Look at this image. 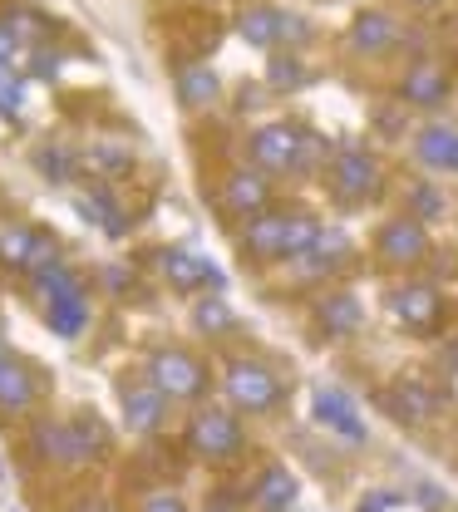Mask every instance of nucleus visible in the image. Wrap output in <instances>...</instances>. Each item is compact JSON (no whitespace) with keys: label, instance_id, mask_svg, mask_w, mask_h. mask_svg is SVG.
Here are the masks:
<instances>
[{"label":"nucleus","instance_id":"c9c22d12","mask_svg":"<svg viewBox=\"0 0 458 512\" xmlns=\"http://www.w3.org/2000/svg\"><path fill=\"white\" fill-rule=\"evenodd\" d=\"M55 69H60V55H50V50H35V74H40V79H50Z\"/></svg>","mask_w":458,"mask_h":512},{"label":"nucleus","instance_id":"6e6552de","mask_svg":"<svg viewBox=\"0 0 458 512\" xmlns=\"http://www.w3.org/2000/svg\"><path fill=\"white\" fill-rule=\"evenodd\" d=\"M399 99L404 104H419V109H439L449 99V69L434 60H414L399 79Z\"/></svg>","mask_w":458,"mask_h":512},{"label":"nucleus","instance_id":"a211bd4d","mask_svg":"<svg viewBox=\"0 0 458 512\" xmlns=\"http://www.w3.org/2000/svg\"><path fill=\"white\" fill-rule=\"evenodd\" d=\"M124 419H129V429H138V434L158 429L163 424V394L153 384H129L124 389Z\"/></svg>","mask_w":458,"mask_h":512},{"label":"nucleus","instance_id":"39448f33","mask_svg":"<svg viewBox=\"0 0 458 512\" xmlns=\"http://www.w3.org/2000/svg\"><path fill=\"white\" fill-rule=\"evenodd\" d=\"M375 247H380V256L394 261V266H414L419 256L429 252V232H424L419 217H390V222L380 227Z\"/></svg>","mask_w":458,"mask_h":512},{"label":"nucleus","instance_id":"5701e85b","mask_svg":"<svg viewBox=\"0 0 458 512\" xmlns=\"http://www.w3.org/2000/svg\"><path fill=\"white\" fill-rule=\"evenodd\" d=\"M257 503H262V512H286L291 503H296V478L281 468V463H271L262 473V483H257Z\"/></svg>","mask_w":458,"mask_h":512},{"label":"nucleus","instance_id":"a878e982","mask_svg":"<svg viewBox=\"0 0 458 512\" xmlns=\"http://www.w3.org/2000/svg\"><path fill=\"white\" fill-rule=\"evenodd\" d=\"M193 325H197V335H222L232 325V306L222 296H202L193 306Z\"/></svg>","mask_w":458,"mask_h":512},{"label":"nucleus","instance_id":"f03ea898","mask_svg":"<svg viewBox=\"0 0 458 512\" xmlns=\"http://www.w3.org/2000/svg\"><path fill=\"white\" fill-rule=\"evenodd\" d=\"M148 384L163 394V399H197L207 389V370L202 360H193L188 350H158L148 360Z\"/></svg>","mask_w":458,"mask_h":512},{"label":"nucleus","instance_id":"7c9ffc66","mask_svg":"<svg viewBox=\"0 0 458 512\" xmlns=\"http://www.w3.org/2000/svg\"><path fill=\"white\" fill-rule=\"evenodd\" d=\"M35 286L45 291V301H55V296H69V291H79V281L65 271V261H50V266H40L35 271Z\"/></svg>","mask_w":458,"mask_h":512},{"label":"nucleus","instance_id":"a19ab883","mask_svg":"<svg viewBox=\"0 0 458 512\" xmlns=\"http://www.w3.org/2000/svg\"><path fill=\"white\" fill-rule=\"evenodd\" d=\"M5 360H10V355H5V345H0V365H5Z\"/></svg>","mask_w":458,"mask_h":512},{"label":"nucleus","instance_id":"dca6fc26","mask_svg":"<svg viewBox=\"0 0 458 512\" xmlns=\"http://www.w3.org/2000/svg\"><path fill=\"white\" fill-rule=\"evenodd\" d=\"M414 153L424 168H454V153H458V128L449 124H429L414 133Z\"/></svg>","mask_w":458,"mask_h":512},{"label":"nucleus","instance_id":"58836bf2","mask_svg":"<svg viewBox=\"0 0 458 512\" xmlns=\"http://www.w3.org/2000/svg\"><path fill=\"white\" fill-rule=\"evenodd\" d=\"M419 498H424V508H444V493H439V488H434V483H419Z\"/></svg>","mask_w":458,"mask_h":512},{"label":"nucleus","instance_id":"1a4fd4ad","mask_svg":"<svg viewBox=\"0 0 458 512\" xmlns=\"http://www.w3.org/2000/svg\"><path fill=\"white\" fill-rule=\"evenodd\" d=\"M242 252L257 256V261H281L286 256V212H257L247 217V232H242Z\"/></svg>","mask_w":458,"mask_h":512},{"label":"nucleus","instance_id":"423d86ee","mask_svg":"<svg viewBox=\"0 0 458 512\" xmlns=\"http://www.w3.org/2000/svg\"><path fill=\"white\" fill-rule=\"evenodd\" d=\"M330 183L340 197H370V192L380 188V163L365 153V148H345V153H335V163H330Z\"/></svg>","mask_w":458,"mask_h":512},{"label":"nucleus","instance_id":"79ce46f5","mask_svg":"<svg viewBox=\"0 0 458 512\" xmlns=\"http://www.w3.org/2000/svg\"><path fill=\"white\" fill-rule=\"evenodd\" d=\"M84 512H104V508H84Z\"/></svg>","mask_w":458,"mask_h":512},{"label":"nucleus","instance_id":"9b49d317","mask_svg":"<svg viewBox=\"0 0 458 512\" xmlns=\"http://www.w3.org/2000/svg\"><path fill=\"white\" fill-rule=\"evenodd\" d=\"M163 276L173 281V291L193 296L202 286H222V271L197 252H163Z\"/></svg>","mask_w":458,"mask_h":512},{"label":"nucleus","instance_id":"9d476101","mask_svg":"<svg viewBox=\"0 0 458 512\" xmlns=\"http://www.w3.org/2000/svg\"><path fill=\"white\" fill-rule=\"evenodd\" d=\"M394 316L409 330H434L444 320V296L434 286H399L394 291Z\"/></svg>","mask_w":458,"mask_h":512},{"label":"nucleus","instance_id":"393cba45","mask_svg":"<svg viewBox=\"0 0 458 512\" xmlns=\"http://www.w3.org/2000/svg\"><path fill=\"white\" fill-rule=\"evenodd\" d=\"M321 237V222L311 212H286V256H306Z\"/></svg>","mask_w":458,"mask_h":512},{"label":"nucleus","instance_id":"473e14b6","mask_svg":"<svg viewBox=\"0 0 458 512\" xmlns=\"http://www.w3.org/2000/svg\"><path fill=\"white\" fill-rule=\"evenodd\" d=\"M0 114H5V119L20 114V84H15V74H10L5 60H0Z\"/></svg>","mask_w":458,"mask_h":512},{"label":"nucleus","instance_id":"cd10ccee","mask_svg":"<svg viewBox=\"0 0 458 512\" xmlns=\"http://www.w3.org/2000/svg\"><path fill=\"white\" fill-rule=\"evenodd\" d=\"M242 35H247L252 45H276V40H281V15H276V10H247V15H242Z\"/></svg>","mask_w":458,"mask_h":512},{"label":"nucleus","instance_id":"4be33fe9","mask_svg":"<svg viewBox=\"0 0 458 512\" xmlns=\"http://www.w3.org/2000/svg\"><path fill=\"white\" fill-rule=\"evenodd\" d=\"M84 325H89V301H84V291H69V296H55V301H50V330H55V335L74 340Z\"/></svg>","mask_w":458,"mask_h":512},{"label":"nucleus","instance_id":"b1692460","mask_svg":"<svg viewBox=\"0 0 458 512\" xmlns=\"http://www.w3.org/2000/svg\"><path fill=\"white\" fill-rule=\"evenodd\" d=\"M84 158H89V168H94V173H104V178H119V173H129L133 168V153L124 148V143H114V138L94 143Z\"/></svg>","mask_w":458,"mask_h":512},{"label":"nucleus","instance_id":"0eeeda50","mask_svg":"<svg viewBox=\"0 0 458 512\" xmlns=\"http://www.w3.org/2000/svg\"><path fill=\"white\" fill-rule=\"evenodd\" d=\"M296 128L291 124H262L252 133V163L262 168V173H291L296 168Z\"/></svg>","mask_w":458,"mask_h":512},{"label":"nucleus","instance_id":"c85d7f7f","mask_svg":"<svg viewBox=\"0 0 458 512\" xmlns=\"http://www.w3.org/2000/svg\"><path fill=\"white\" fill-rule=\"evenodd\" d=\"M5 25H10V35L25 45V40H45V15H35V10H25V5H10L5 10Z\"/></svg>","mask_w":458,"mask_h":512},{"label":"nucleus","instance_id":"72a5a7b5","mask_svg":"<svg viewBox=\"0 0 458 512\" xmlns=\"http://www.w3.org/2000/svg\"><path fill=\"white\" fill-rule=\"evenodd\" d=\"M409 202H414V212H419V217H439V212H444V192L429 188V183H419V188L409 192Z\"/></svg>","mask_w":458,"mask_h":512},{"label":"nucleus","instance_id":"f3484780","mask_svg":"<svg viewBox=\"0 0 458 512\" xmlns=\"http://www.w3.org/2000/svg\"><path fill=\"white\" fill-rule=\"evenodd\" d=\"M35 453H40L45 463H84L74 429H69V424H55V419L35 424Z\"/></svg>","mask_w":458,"mask_h":512},{"label":"nucleus","instance_id":"c756f323","mask_svg":"<svg viewBox=\"0 0 458 512\" xmlns=\"http://www.w3.org/2000/svg\"><path fill=\"white\" fill-rule=\"evenodd\" d=\"M301 79H306V69L296 55H271L266 60V84L271 89H301Z\"/></svg>","mask_w":458,"mask_h":512},{"label":"nucleus","instance_id":"2f4dec72","mask_svg":"<svg viewBox=\"0 0 458 512\" xmlns=\"http://www.w3.org/2000/svg\"><path fill=\"white\" fill-rule=\"evenodd\" d=\"M35 163H40V173H45L50 183H65L69 168H74V158H69L65 148H40V158H35Z\"/></svg>","mask_w":458,"mask_h":512},{"label":"nucleus","instance_id":"f8f14e48","mask_svg":"<svg viewBox=\"0 0 458 512\" xmlns=\"http://www.w3.org/2000/svg\"><path fill=\"white\" fill-rule=\"evenodd\" d=\"M266 202H271V183L262 178V168L257 173L242 168V173H232L222 183V207L237 212V217H257V212H266Z\"/></svg>","mask_w":458,"mask_h":512},{"label":"nucleus","instance_id":"7ed1b4c3","mask_svg":"<svg viewBox=\"0 0 458 512\" xmlns=\"http://www.w3.org/2000/svg\"><path fill=\"white\" fill-rule=\"evenodd\" d=\"M188 444L202 458H237L242 453V424H237V414L202 409L193 424H188Z\"/></svg>","mask_w":458,"mask_h":512},{"label":"nucleus","instance_id":"ddd939ff","mask_svg":"<svg viewBox=\"0 0 458 512\" xmlns=\"http://www.w3.org/2000/svg\"><path fill=\"white\" fill-rule=\"evenodd\" d=\"M390 409H394V419H404V424H424V419L439 414V394L424 380L404 375V380H394V389H390Z\"/></svg>","mask_w":458,"mask_h":512},{"label":"nucleus","instance_id":"6ab92c4d","mask_svg":"<svg viewBox=\"0 0 458 512\" xmlns=\"http://www.w3.org/2000/svg\"><path fill=\"white\" fill-rule=\"evenodd\" d=\"M35 404V380L20 360H5L0 365V414H25Z\"/></svg>","mask_w":458,"mask_h":512},{"label":"nucleus","instance_id":"e433bc0d","mask_svg":"<svg viewBox=\"0 0 458 512\" xmlns=\"http://www.w3.org/2000/svg\"><path fill=\"white\" fill-rule=\"evenodd\" d=\"M15 50H20V40H15V35H10V25L0 20V60L10 64V60H15Z\"/></svg>","mask_w":458,"mask_h":512},{"label":"nucleus","instance_id":"4468645a","mask_svg":"<svg viewBox=\"0 0 458 512\" xmlns=\"http://www.w3.org/2000/svg\"><path fill=\"white\" fill-rule=\"evenodd\" d=\"M311 409H316V419L326 424L330 434H340L345 444H365V424H360V414H355V404H350L345 394H335V389H321Z\"/></svg>","mask_w":458,"mask_h":512},{"label":"nucleus","instance_id":"4c0bfd02","mask_svg":"<svg viewBox=\"0 0 458 512\" xmlns=\"http://www.w3.org/2000/svg\"><path fill=\"white\" fill-rule=\"evenodd\" d=\"M394 503H399L394 493H375V498H365V503H360V512H390Z\"/></svg>","mask_w":458,"mask_h":512},{"label":"nucleus","instance_id":"bb28decb","mask_svg":"<svg viewBox=\"0 0 458 512\" xmlns=\"http://www.w3.org/2000/svg\"><path fill=\"white\" fill-rule=\"evenodd\" d=\"M69 429H74V439H79V453H84V463H89V458H104V448H109V434H104V424H99L94 414H79V419H69Z\"/></svg>","mask_w":458,"mask_h":512},{"label":"nucleus","instance_id":"2eb2a0df","mask_svg":"<svg viewBox=\"0 0 458 512\" xmlns=\"http://www.w3.org/2000/svg\"><path fill=\"white\" fill-rule=\"evenodd\" d=\"M394 40H399V20H394L390 10H365V15L350 25V45H355L360 55H385Z\"/></svg>","mask_w":458,"mask_h":512},{"label":"nucleus","instance_id":"aec40b11","mask_svg":"<svg viewBox=\"0 0 458 512\" xmlns=\"http://www.w3.org/2000/svg\"><path fill=\"white\" fill-rule=\"evenodd\" d=\"M316 320H321L326 335H355L360 320H365V306H360L350 291H340V296H326V301L316 306Z\"/></svg>","mask_w":458,"mask_h":512},{"label":"nucleus","instance_id":"f704fd0d","mask_svg":"<svg viewBox=\"0 0 458 512\" xmlns=\"http://www.w3.org/2000/svg\"><path fill=\"white\" fill-rule=\"evenodd\" d=\"M143 512H188V508H183L173 493H153V498L143 503Z\"/></svg>","mask_w":458,"mask_h":512},{"label":"nucleus","instance_id":"20e7f679","mask_svg":"<svg viewBox=\"0 0 458 512\" xmlns=\"http://www.w3.org/2000/svg\"><path fill=\"white\" fill-rule=\"evenodd\" d=\"M0 261L35 276L40 266H50V261H60V256H55V242L40 237L35 227H5V232H0Z\"/></svg>","mask_w":458,"mask_h":512},{"label":"nucleus","instance_id":"412c9836","mask_svg":"<svg viewBox=\"0 0 458 512\" xmlns=\"http://www.w3.org/2000/svg\"><path fill=\"white\" fill-rule=\"evenodd\" d=\"M173 84H178V99H183L188 109H207V104L222 94V79H217L207 64H183Z\"/></svg>","mask_w":458,"mask_h":512},{"label":"nucleus","instance_id":"f257e3e1","mask_svg":"<svg viewBox=\"0 0 458 512\" xmlns=\"http://www.w3.org/2000/svg\"><path fill=\"white\" fill-rule=\"evenodd\" d=\"M222 384H227V399L237 409H247V414H271L281 404V380L266 370L262 360H232Z\"/></svg>","mask_w":458,"mask_h":512},{"label":"nucleus","instance_id":"37998d69","mask_svg":"<svg viewBox=\"0 0 458 512\" xmlns=\"http://www.w3.org/2000/svg\"><path fill=\"white\" fill-rule=\"evenodd\" d=\"M454 173H458V153H454Z\"/></svg>","mask_w":458,"mask_h":512},{"label":"nucleus","instance_id":"c03bdc74","mask_svg":"<svg viewBox=\"0 0 458 512\" xmlns=\"http://www.w3.org/2000/svg\"><path fill=\"white\" fill-rule=\"evenodd\" d=\"M212 512H227V508H212Z\"/></svg>","mask_w":458,"mask_h":512},{"label":"nucleus","instance_id":"ea45409f","mask_svg":"<svg viewBox=\"0 0 458 512\" xmlns=\"http://www.w3.org/2000/svg\"><path fill=\"white\" fill-rule=\"evenodd\" d=\"M414 5H419V10H429V5H439V0H414Z\"/></svg>","mask_w":458,"mask_h":512}]
</instances>
